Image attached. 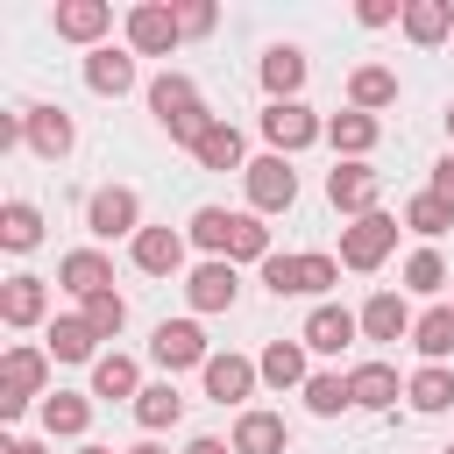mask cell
I'll list each match as a JSON object with an SVG mask.
<instances>
[{
    "mask_svg": "<svg viewBox=\"0 0 454 454\" xmlns=\"http://www.w3.org/2000/svg\"><path fill=\"white\" fill-rule=\"evenodd\" d=\"M57 284H64V291H78V298H92V291H114V262H106L99 248H71V255L57 262Z\"/></svg>",
    "mask_w": 454,
    "mask_h": 454,
    "instance_id": "10",
    "label": "cell"
},
{
    "mask_svg": "<svg viewBox=\"0 0 454 454\" xmlns=\"http://www.w3.org/2000/svg\"><path fill=\"white\" fill-rule=\"evenodd\" d=\"M43 376H50V362H43L35 348H14V355H7V369H0V411H7V419H21V411H28V397H43Z\"/></svg>",
    "mask_w": 454,
    "mask_h": 454,
    "instance_id": "5",
    "label": "cell"
},
{
    "mask_svg": "<svg viewBox=\"0 0 454 454\" xmlns=\"http://www.w3.org/2000/svg\"><path fill=\"white\" fill-rule=\"evenodd\" d=\"M106 21H114L106 0H64V7H57V35H71V43H99Z\"/></svg>",
    "mask_w": 454,
    "mask_h": 454,
    "instance_id": "17",
    "label": "cell"
},
{
    "mask_svg": "<svg viewBox=\"0 0 454 454\" xmlns=\"http://www.w3.org/2000/svg\"><path fill=\"white\" fill-rule=\"evenodd\" d=\"M255 362H241V355H213L206 362V397H220V404H241L248 390H255Z\"/></svg>",
    "mask_w": 454,
    "mask_h": 454,
    "instance_id": "14",
    "label": "cell"
},
{
    "mask_svg": "<svg viewBox=\"0 0 454 454\" xmlns=\"http://www.w3.org/2000/svg\"><path fill=\"white\" fill-rule=\"evenodd\" d=\"M447 135H454V106H447Z\"/></svg>",
    "mask_w": 454,
    "mask_h": 454,
    "instance_id": "49",
    "label": "cell"
},
{
    "mask_svg": "<svg viewBox=\"0 0 454 454\" xmlns=\"http://www.w3.org/2000/svg\"><path fill=\"white\" fill-rule=\"evenodd\" d=\"M85 227H92L99 241H114V234H142V199H135L128 184H99V192L85 199Z\"/></svg>",
    "mask_w": 454,
    "mask_h": 454,
    "instance_id": "3",
    "label": "cell"
},
{
    "mask_svg": "<svg viewBox=\"0 0 454 454\" xmlns=\"http://www.w3.org/2000/svg\"><path fill=\"white\" fill-rule=\"evenodd\" d=\"M21 121H28V142H35L43 156H64V149L78 142V128H71V114H57V106H28Z\"/></svg>",
    "mask_w": 454,
    "mask_h": 454,
    "instance_id": "20",
    "label": "cell"
},
{
    "mask_svg": "<svg viewBox=\"0 0 454 454\" xmlns=\"http://www.w3.org/2000/svg\"><path fill=\"white\" fill-rule=\"evenodd\" d=\"M348 92H355V114H376V106H390V99H397V71L362 64V71L348 78Z\"/></svg>",
    "mask_w": 454,
    "mask_h": 454,
    "instance_id": "24",
    "label": "cell"
},
{
    "mask_svg": "<svg viewBox=\"0 0 454 454\" xmlns=\"http://www.w3.org/2000/svg\"><path fill=\"white\" fill-rule=\"evenodd\" d=\"M177 262H184V234H177V227H142V234H135V270L170 277Z\"/></svg>",
    "mask_w": 454,
    "mask_h": 454,
    "instance_id": "12",
    "label": "cell"
},
{
    "mask_svg": "<svg viewBox=\"0 0 454 454\" xmlns=\"http://www.w3.org/2000/svg\"><path fill=\"white\" fill-rule=\"evenodd\" d=\"M177 28H184V35H206V28H213V7H177Z\"/></svg>",
    "mask_w": 454,
    "mask_h": 454,
    "instance_id": "42",
    "label": "cell"
},
{
    "mask_svg": "<svg viewBox=\"0 0 454 454\" xmlns=\"http://www.w3.org/2000/svg\"><path fill=\"white\" fill-rule=\"evenodd\" d=\"M149 355H156L163 369H192V362L206 369V362H213V355H206V333H199L192 319H163L156 340H149Z\"/></svg>",
    "mask_w": 454,
    "mask_h": 454,
    "instance_id": "8",
    "label": "cell"
},
{
    "mask_svg": "<svg viewBox=\"0 0 454 454\" xmlns=\"http://www.w3.org/2000/svg\"><path fill=\"white\" fill-rule=\"evenodd\" d=\"M433 199H447V206H454V156H440V163H433Z\"/></svg>",
    "mask_w": 454,
    "mask_h": 454,
    "instance_id": "43",
    "label": "cell"
},
{
    "mask_svg": "<svg viewBox=\"0 0 454 454\" xmlns=\"http://www.w3.org/2000/svg\"><path fill=\"white\" fill-rule=\"evenodd\" d=\"M92 390H99V397H142V369H135L128 355H99V362H92Z\"/></svg>",
    "mask_w": 454,
    "mask_h": 454,
    "instance_id": "26",
    "label": "cell"
},
{
    "mask_svg": "<svg viewBox=\"0 0 454 454\" xmlns=\"http://www.w3.org/2000/svg\"><path fill=\"white\" fill-rule=\"evenodd\" d=\"M362 21H369V28H383V21H397V7H390V0H362Z\"/></svg>",
    "mask_w": 454,
    "mask_h": 454,
    "instance_id": "44",
    "label": "cell"
},
{
    "mask_svg": "<svg viewBox=\"0 0 454 454\" xmlns=\"http://www.w3.org/2000/svg\"><path fill=\"white\" fill-rule=\"evenodd\" d=\"M234 255H248V262H270L277 248H270V227L255 220V213H234V241H227V262Z\"/></svg>",
    "mask_w": 454,
    "mask_h": 454,
    "instance_id": "36",
    "label": "cell"
},
{
    "mask_svg": "<svg viewBox=\"0 0 454 454\" xmlns=\"http://www.w3.org/2000/svg\"><path fill=\"white\" fill-rule=\"evenodd\" d=\"M305 404H312L319 419H333V411L355 404V390H348V376H312V383H305Z\"/></svg>",
    "mask_w": 454,
    "mask_h": 454,
    "instance_id": "39",
    "label": "cell"
},
{
    "mask_svg": "<svg viewBox=\"0 0 454 454\" xmlns=\"http://www.w3.org/2000/svg\"><path fill=\"white\" fill-rule=\"evenodd\" d=\"M447 28H454V7H447V0H411V7H404V35H411V43H440Z\"/></svg>",
    "mask_w": 454,
    "mask_h": 454,
    "instance_id": "31",
    "label": "cell"
},
{
    "mask_svg": "<svg viewBox=\"0 0 454 454\" xmlns=\"http://www.w3.org/2000/svg\"><path fill=\"white\" fill-rule=\"evenodd\" d=\"M177 411H184V397H177V383H142V397H135V419L156 433V426H177Z\"/></svg>",
    "mask_w": 454,
    "mask_h": 454,
    "instance_id": "30",
    "label": "cell"
},
{
    "mask_svg": "<svg viewBox=\"0 0 454 454\" xmlns=\"http://www.w3.org/2000/svg\"><path fill=\"white\" fill-rule=\"evenodd\" d=\"M376 192H383V184H376L369 163H333V170H326V199H333L340 213H376Z\"/></svg>",
    "mask_w": 454,
    "mask_h": 454,
    "instance_id": "9",
    "label": "cell"
},
{
    "mask_svg": "<svg viewBox=\"0 0 454 454\" xmlns=\"http://www.w3.org/2000/svg\"><path fill=\"white\" fill-rule=\"evenodd\" d=\"M149 106H156V121L170 128V142H184V149H199V142L213 135V114L199 106L192 78H177V71H163V78L149 85Z\"/></svg>",
    "mask_w": 454,
    "mask_h": 454,
    "instance_id": "1",
    "label": "cell"
},
{
    "mask_svg": "<svg viewBox=\"0 0 454 454\" xmlns=\"http://www.w3.org/2000/svg\"><path fill=\"white\" fill-rule=\"evenodd\" d=\"M411 326H419V319L404 312V298H397V291H376V298L362 305V333H369V340H404Z\"/></svg>",
    "mask_w": 454,
    "mask_h": 454,
    "instance_id": "16",
    "label": "cell"
},
{
    "mask_svg": "<svg viewBox=\"0 0 454 454\" xmlns=\"http://www.w3.org/2000/svg\"><path fill=\"white\" fill-rule=\"evenodd\" d=\"M234 454H284V419H277V411H241Z\"/></svg>",
    "mask_w": 454,
    "mask_h": 454,
    "instance_id": "21",
    "label": "cell"
},
{
    "mask_svg": "<svg viewBox=\"0 0 454 454\" xmlns=\"http://www.w3.org/2000/svg\"><path fill=\"white\" fill-rule=\"evenodd\" d=\"M355 326H362L355 312H340V305H312V319H305V333H298V340H305L312 355H340V348L355 340Z\"/></svg>",
    "mask_w": 454,
    "mask_h": 454,
    "instance_id": "11",
    "label": "cell"
},
{
    "mask_svg": "<svg viewBox=\"0 0 454 454\" xmlns=\"http://www.w3.org/2000/svg\"><path fill=\"white\" fill-rule=\"evenodd\" d=\"M184 454H234V447H227V440H192Z\"/></svg>",
    "mask_w": 454,
    "mask_h": 454,
    "instance_id": "45",
    "label": "cell"
},
{
    "mask_svg": "<svg viewBox=\"0 0 454 454\" xmlns=\"http://www.w3.org/2000/svg\"><path fill=\"white\" fill-rule=\"evenodd\" d=\"M241 184H248V206H255V213H284V206L298 199V170H291V156H255V163L241 170Z\"/></svg>",
    "mask_w": 454,
    "mask_h": 454,
    "instance_id": "2",
    "label": "cell"
},
{
    "mask_svg": "<svg viewBox=\"0 0 454 454\" xmlns=\"http://www.w3.org/2000/svg\"><path fill=\"white\" fill-rule=\"evenodd\" d=\"M128 454H163V447H156V440H142V447H128Z\"/></svg>",
    "mask_w": 454,
    "mask_h": 454,
    "instance_id": "47",
    "label": "cell"
},
{
    "mask_svg": "<svg viewBox=\"0 0 454 454\" xmlns=\"http://www.w3.org/2000/svg\"><path fill=\"white\" fill-rule=\"evenodd\" d=\"M404 284H411V291H440V284H447V262H440L433 248H419V255L404 262Z\"/></svg>",
    "mask_w": 454,
    "mask_h": 454,
    "instance_id": "41",
    "label": "cell"
},
{
    "mask_svg": "<svg viewBox=\"0 0 454 454\" xmlns=\"http://www.w3.org/2000/svg\"><path fill=\"white\" fill-rule=\"evenodd\" d=\"M262 135H270V156H291V149H305V142L319 135V121H312V106H298V99H270Z\"/></svg>",
    "mask_w": 454,
    "mask_h": 454,
    "instance_id": "7",
    "label": "cell"
},
{
    "mask_svg": "<svg viewBox=\"0 0 454 454\" xmlns=\"http://www.w3.org/2000/svg\"><path fill=\"white\" fill-rule=\"evenodd\" d=\"M78 454H114V447H92V440H85V447H78Z\"/></svg>",
    "mask_w": 454,
    "mask_h": 454,
    "instance_id": "48",
    "label": "cell"
},
{
    "mask_svg": "<svg viewBox=\"0 0 454 454\" xmlns=\"http://www.w3.org/2000/svg\"><path fill=\"white\" fill-rule=\"evenodd\" d=\"M440 454H454V447H440Z\"/></svg>",
    "mask_w": 454,
    "mask_h": 454,
    "instance_id": "50",
    "label": "cell"
},
{
    "mask_svg": "<svg viewBox=\"0 0 454 454\" xmlns=\"http://www.w3.org/2000/svg\"><path fill=\"white\" fill-rule=\"evenodd\" d=\"M192 241H199V248H213V255L227 262V241H234V213H220V206H199V213H192Z\"/></svg>",
    "mask_w": 454,
    "mask_h": 454,
    "instance_id": "35",
    "label": "cell"
},
{
    "mask_svg": "<svg viewBox=\"0 0 454 454\" xmlns=\"http://www.w3.org/2000/svg\"><path fill=\"white\" fill-rule=\"evenodd\" d=\"M85 326H92L99 340H106V333H121V326H128V305H121V291H92V298H85Z\"/></svg>",
    "mask_w": 454,
    "mask_h": 454,
    "instance_id": "38",
    "label": "cell"
},
{
    "mask_svg": "<svg viewBox=\"0 0 454 454\" xmlns=\"http://www.w3.org/2000/svg\"><path fill=\"white\" fill-rule=\"evenodd\" d=\"M0 454H43V440H7Z\"/></svg>",
    "mask_w": 454,
    "mask_h": 454,
    "instance_id": "46",
    "label": "cell"
},
{
    "mask_svg": "<svg viewBox=\"0 0 454 454\" xmlns=\"http://www.w3.org/2000/svg\"><path fill=\"white\" fill-rule=\"evenodd\" d=\"M404 397H411L419 411H447V404H454V369H440V362L419 369V376L404 383Z\"/></svg>",
    "mask_w": 454,
    "mask_h": 454,
    "instance_id": "32",
    "label": "cell"
},
{
    "mask_svg": "<svg viewBox=\"0 0 454 454\" xmlns=\"http://www.w3.org/2000/svg\"><path fill=\"white\" fill-rule=\"evenodd\" d=\"M262 284H270L277 298H291V291H312V284H305V255H270V262H262Z\"/></svg>",
    "mask_w": 454,
    "mask_h": 454,
    "instance_id": "40",
    "label": "cell"
},
{
    "mask_svg": "<svg viewBox=\"0 0 454 454\" xmlns=\"http://www.w3.org/2000/svg\"><path fill=\"white\" fill-rule=\"evenodd\" d=\"M184 291H192V305H199V312H227L241 284H234V262H220V255H213V262H199V270H192V284H184Z\"/></svg>",
    "mask_w": 454,
    "mask_h": 454,
    "instance_id": "13",
    "label": "cell"
},
{
    "mask_svg": "<svg viewBox=\"0 0 454 454\" xmlns=\"http://www.w3.org/2000/svg\"><path fill=\"white\" fill-rule=\"evenodd\" d=\"M404 227H411V234H447V227H454V206L433 199V192H419V199L404 206Z\"/></svg>",
    "mask_w": 454,
    "mask_h": 454,
    "instance_id": "37",
    "label": "cell"
},
{
    "mask_svg": "<svg viewBox=\"0 0 454 454\" xmlns=\"http://www.w3.org/2000/svg\"><path fill=\"white\" fill-rule=\"evenodd\" d=\"M255 369H262V383H277V390H284V383H312V376H305V340H270Z\"/></svg>",
    "mask_w": 454,
    "mask_h": 454,
    "instance_id": "22",
    "label": "cell"
},
{
    "mask_svg": "<svg viewBox=\"0 0 454 454\" xmlns=\"http://www.w3.org/2000/svg\"><path fill=\"white\" fill-rule=\"evenodd\" d=\"M177 35H184V28H177V7H163V0H142V7L128 14V50H142V57H170Z\"/></svg>",
    "mask_w": 454,
    "mask_h": 454,
    "instance_id": "6",
    "label": "cell"
},
{
    "mask_svg": "<svg viewBox=\"0 0 454 454\" xmlns=\"http://www.w3.org/2000/svg\"><path fill=\"white\" fill-rule=\"evenodd\" d=\"M43 312H50L43 277H7V291H0V319H7V326H35Z\"/></svg>",
    "mask_w": 454,
    "mask_h": 454,
    "instance_id": "15",
    "label": "cell"
},
{
    "mask_svg": "<svg viewBox=\"0 0 454 454\" xmlns=\"http://www.w3.org/2000/svg\"><path fill=\"white\" fill-rule=\"evenodd\" d=\"M411 348L426 355V362H440V355H454V305H433L419 326H411Z\"/></svg>",
    "mask_w": 454,
    "mask_h": 454,
    "instance_id": "27",
    "label": "cell"
},
{
    "mask_svg": "<svg viewBox=\"0 0 454 454\" xmlns=\"http://www.w3.org/2000/svg\"><path fill=\"white\" fill-rule=\"evenodd\" d=\"M326 142L348 149V156H369L376 149V114H333L326 121Z\"/></svg>",
    "mask_w": 454,
    "mask_h": 454,
    "instance_id": "29",
    "label": "cell"
},
{
    "mask_svg": "<svg viewBox=\"0 0 454 454\" xmlns=\"http://www.w3.org/2000/svg\"><path fill=\"white\" fill-rule=\"evenodd\" d=\"M192 156H199L206 170H248V163H241V135H234L227 121H213V135H206V142H199Z\"/></svg>",
    "mask_w": 454,
    "mask_h": 454,
    "instance_id": "33",
    "label": "cell"
},
{
    "mask_svg": "<svg viewBox=\"0 0 454 454\" xmlns=\"http://www.w3.org/2000/svg\"><path fill=\"white\" fill-rule=\"evenodd\" d=\"M348 390H355L362 411H383V404H397V369L390 362H362V369H348Z\"/></svg>",
    "mask_w": 454,
    "mask_h": 454,
    "instance_id": "18",
    "label": "cell"
},
{
    "mask_svg": "<svg viewBox=\"0 0 454 454\" xmlns=\"http://www.w3.org/2000/svg\"><path fill=\"white\" fill-rule=\"evenodd\" d=\"M92 340H99V333L85 326V312H78V319H50V355H57V362H85Z\"/></svg>",
    "mask_w": 454,
    "mask_h": 454,
    "instance_id": "34",
    "label": "cell"
},
{
    "mask_svg": "<svg viewBox=\"0 0 454 454\" xmlns=\"http://www.w3.org/2000/svg\"><path fill=\"white\" fill-rule=\"evenodd\" d=\"M85 85L121 99V92L135 85V57H128V50H92V57H85Z\"/></svg>",
    "mask_w": 454,
    "mask_h": 454,
    "instance_id": "19",
    "label": "cell"
},
{
    "mask_svg": "<svg viewBox=\"0 0 454 454\" xmlns=\"http://www.w3.org/2000/svg\"><path fill=\"white\" fill-rule=\"evenodd\" d=\"M262 85H270V92H277V99H291V92H298V85H305V57H298V50H291V43H277V50H270V57H262Z\"/></svg>",
    "mask_w": 454,
    "mask_h": 454,
    "instance_id": "28",
    "label": "cell"
},
{
    "mask_svg": "<svg viewBox=\"0 0 454 454\" xmlns=\"http://www.w3.org/2000/svg\"><path fill=\"white\" fill-rule=\"evenodd\" d=\"M0 241H7L14 255L35 248V241H43V213H35L28 199H7V206H0Z\"/></svg>",
    "mask_w": 454,
    "mask_h": 454,
    "instance_id": "25",
    "label": "cell"
},
{
    "mask_svg": "<svg viewBox=\"0 0 454 454\" xmlns=\"http://www.w3.org/2000/svg\"><path fill=\"white\" fill-rule=\"evenodd\" d=\"M85 419H92V404H85L78 390L43 397V433H50V440H57V433H64V440H78V433H85Z\"/></svg>",
    "mask_w": 454,
    "mask_h": 454,
    "instance_id": "23",
    "label": "cell"
},
{
    "mask_svg": "<svg viewBox=\"0 0 454 454\" xmlns=\"http://www.w3.org/2000/svg\"><path fill=\"white\" fill-rule=\"evenodd\" d=\"M390 248H397V220H390V213H362V220L340 234V262H348V270H376Z\"/></svg>",
    "mask_w": 454,
    "mask_h": 454,
    "instance_id": "4",
    "label": "cell"
}]
</instances>
